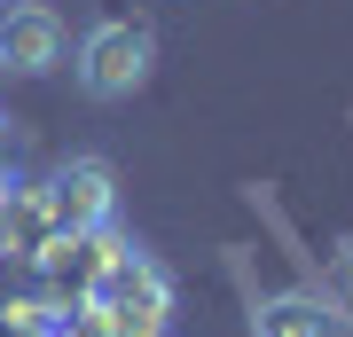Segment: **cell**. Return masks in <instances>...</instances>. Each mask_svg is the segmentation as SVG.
Here are the masks:
<instances>
[{"label": "cell", "instance_id": "obj_1", "mask_svg": "<svg viewBox=\"0 0 353 337\" xmlns=\"http://www.w3.org/2000/svg\"><path fill=\"white\" fill-rule=\"evenodd\" d=\"M150 71H157V32L141 16H102V24H87V39L71 55V79H79L87 102H134L150 87Z\"/></svg>", "mask_w": 353, "mask_h": 337}, {"label": "cell", "instance_id": "obj_4", "mask_svg": "<svg viewBox=\"0 0 353 337\" xmlns=\"http://www.w3.org/2000/svg\"><path fill=\"white\" fill-rule=\"evenodd\" d=\"M63 16L55 8H39V0H24V8H8L0 16V71H16V79H39V71H55L63 63Z\"/></svg>", "mask_w": 353, "mask_h": 337}, {"label": "cell", "instance_id": "obj_3", "mask_svg": "<svg viewBox=\"0 0 353 337\" xmlns=\"http://www.w3.org/2000/svg\"><path fill=\"white\" fill-rule=\"evenodd\" d=\"M39 204H48V227L55 236H94L118 204V173L102 157H63L48 181H39Z\"/></svg>", "mask_w": 353, "mask_h": 337}, {"label": "cell", "instance_id": "obj_5", "mask_svg": "<svg viewBox=\"0 0 353 337\" xmlns=\"http://www.w3.org/2000/svg\"><path fill=\"white\" fill-rule=\"evenodd\" d=\"M252 337H338V314L314 290H275V298H259Z\"/></svg>", "mask_w": 353, "mask_h": 337}, {"label": "cell", "instance_id": "obj_2", "mask_svg": "<svg viewBox=\"0 0 353 337\" xmlns=\"http://www.w3.org/2000/svg\"><path fill=\"white\" fill-rule=\"evenodd\" d=\"M94 314H102V337H165L173 322V283L157 275V259L141 251H118L94 283Z\"/></svg>", "mask_w": 353, "mask_h": 337}, {"label": "cell", "instance_id": "obj_6", "mask_svg": "<svg viewBox=\"0 0 353 337\" xmlns=\"http://www.w3.org/2000/svg\"><path fill=\"white\" fill-rule=\"evenodd\" d=\"M338 283H345V298H353V243H338Z\"/></svg>", "mask_w": 353, "mask_h": 337}]
</instances>
